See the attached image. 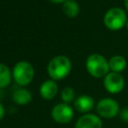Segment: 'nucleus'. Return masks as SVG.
<instances>
[{"label":"nucleus","instance_id":"obj_1","mask_svg":"<svg viewBox=\"0 0 128 128\" xmlns=\"http://www.w3.org/2000/svg\"><path fill=\"white\" fill-rule=\"evenodd\" d=\"M72 70L71 60L64 55L53 57L47 65V73L51 79L58 81L66 78Z\"/></svg>","mask_w":128,"mask_h":128},{"label":"nucleus","instance_id":"obj_2","mask_svg":"<svg viewBox=\"0 0 128 128\" xmlns=\"http://www.w3.org/2000/svg\"><path fill=\"white\" fill-rule=\"evenodd\" d=\"M85 67L87 72L93 78H104L109 72V63L108 60L99 53H92L90 54L85 61Z\"/></svg>","mask_w":128,"mask_h":128},{"label":"nucleus","instance_id":"obj_3","mask_svg":"<svg viewBox=\"0 0 128 128\" xmlns=\"http://www.w3.org/2000/svg\"><path fill=\"white\" fill-rule=\"evenodd\" d=\"M126 10L121 7H112L108 9L103 16V23L110 31H119L125 27L127 22Z\"/></svg>","mask_w":128,"mask_h":128},{"label":"nucleus","instance_id":"obj_4","mask_svg":"<svg viewBox=\"0 0 128 128\" xmlns=\"http://www.w3.org/2000/svg\"><path fill=\"white\" fill-rule=\"evenodd\" d=\"M34 67L33 65L25 60L17 62L12 70L13 80L19 86H27L30 84L34 78Z\"/></svg>","mask_w":128,"mask_h":128},{"label":"nucleus","instance_id":"obj_5","mask_svg":"<svg viewBox=\"0 0 128 128\" xmlns=\"http://www.w3.org/2000/svg\"><path fill=\"white\" fill-rule=\"evenodd\" d=\"M95 108H96L97 115L100 118H104V119L115 118L116 116L119 115V112L121 109L119 103L111 97H104L100 99L96 103Z\"/></svg>","mask_w":128,"mask_h":128},{"label":"nucleus","instance_id":"obj_6","mask_svg":"<svg viewBox=\"0 0 128 128\" xmlns=\"http://www.w3.org/2000/svg\"><path fill=\"white\" fill-rule=\"evenodd\" d=\"M103 85L105 90L110 94H118L124 89L125 79L121 73L110 71L103 78Z\"/></svg>","mask_w":128,"mask_h":128},{"label":"nucleus","instance_id":"obj_7","mask_svg":"<svg viewBox=\"0 0 128 128\" xmlns=\"http://www.w3.org/2000/svg\"><path fill=\"white\" fill-rule=\"evenodd\" d=\"M51 116L53 120L59 124L69 123L74 116L73 108L67 103H59L56 104L51 111Z\"/></svg>","mask_w":128,"mask_h":128},{"label":"nucleus","instance_id":"obj_8","mask_svg":"<svg viewBox=\"0 0 128 128\" xmlns=\"http://www.w3.org/2000/svg\"><path fill=\"white\" fill-rule=\"evenodd\" d=\"M103 123L101 118L93 113H87L78 118L74 128H102Z\"/></svg>","mask_w":128,"mask_h":128},{"label":"nucleus","instance_id":"obj_9","mask_svg":"<svg viewBox=\"0 0 128 128\" xmlns=\"http://www.w3.org/2000/svg\"><path fill=\"white\" fill-rule=\"evenodd\" d=\"M73 103H74V108L78 112L84 113V114L89 113L96 106L94 98L87 94H83V95L76 97V99Z\"/></svg>","mask_w":128,"mask_h":128},{"label":"nucleus","instance_id":"obj_10","mask_svg":"<svg viewBox=\"0 0 128 128\" xmlns=\"http://www.w3.org/2000/svg\"><path fill=\"white\" fill-rule=\"evenodd\" d=\"M58 92V85L56 83L55 80L53 79H49V80H45L39 88V93L41 95V97L45 100H52Z\"/></svg>","mask_w":128,"mask_h":128},{"label":"nucleus","instance_id":"obj_11","mask_svg":"<svg viewBox=\"0 0 128 128\" xmlns=\"http://www.w3.org/2000/svg\"><path fill=\"white\" fill-rule=\"evenodd\" d=\"M108 63L111 72L121 73L127 67V60L122 55H113L112 57L109 58Z\"/></svg>","mask_w":128,"mask_h":128},{"label":"nucleus","instance_id":"obj_12","mask_svg":"<svg viewBox=\"0 0 128 128\" xmlns=\"http://www.w3.org/2000/svg\"><path fill=\"white\" fill-rule=\"evenodd\" d=\"M12 100L18 105H26L31 102L32 94L26 88H19L12 93Z\"/></svg>","mask_w":128,"mask_h":128},{"label":"nucleus","instance_id":"obj_13","mask_svg":"<svg viewBox=\"0 0 128 128\" xmlns=\"http://www.w3.org/2000/svg\"><path fill=\"white\" fill-rule=\"evenodd\" d=\"M62 10L64 14L69 18H75L78 16L80 12V7L77 1L75 0H67L62 4Z\"/></svg>","mask_w":128,"mask_h":128},{"label":"nucleus","instance_id":"obj_14","mask_svg":"<svg viewBox=\"0 0 128 128\" xmlns=\"http://www.w3.org/2000/svg\"><path fill=\"white\" fill-rule=\"evenodd\" d=\"M12 79L13 76L9 67L3 63H0V88L4 89L8 87L11 84Z\"/></svg>","mask_w":128,"mask_h":128},{"label":"nucleus","instance_id":"obj_15","mask_svg":"<svg viewBox=\"0 0 128 128\" xmlns=\"http://www.w3.org/2000/svg\"><path fill=\"white\" fill-rule=\"evenodd\" d=\"M60 97H61V100L63 101V103L70 104V103L74 102L76 99L75 90L72 87H65L61 90Z\"/></svg>","mask_w":128,"mask_h":128},{"label":"nucleus","instance_id":"obj_16","mask_svg":"<svg viewBox=\"0 0 128 128\" xmlns=\"http://www.w3.org/2000/svg\"><path fill=\"white\" fill-rule=\"evenodd\" d=\"M118 116L121 119V121H123L125 123H128V106L121 108Z\"/></svg>","mask_w":128,"mask_h":128},{"label":"nucleus","instance_id":"obj_17","mask_svg":"<svg viewBox=\"0 0 128 128\" xmlns=\"http://www.w3.org/2000/svg\"><path fill=\"white\" fill-rule=\"evenodd\" d=\"M4 115H5V108H4L3 104L0 102V120H1V119H3Z\"/></svg>","mask_w":128,"mask_h":128},{"label":"nucleus","instance_id":"obj_18","mask_svg":"<svg viewBox=\"0 0 128 128\" xmlns=\"http://www.w3.org/2000/svg\"><path fill=\"white\" fill-rule=\"evenodd\" d=\"M49 1H51V2H53V3H57V4H63L65 1H67V0H49Z\"/></svg>","mask_w":128,"mask_h":128},{"label":"nucleus","instance_id":"obj_19","mask_svg":"<svg viewBox=\"0 0 128 128\" xmlns=\"http://www.w3.org/2000/svg\"><path fill=\"white\" fill-rule=\"evenodd\" d=\"M124 7L126 12H128V0H124Z\"/></svg>","mask_w":128,"mask_h":128},{"label":"nucleus","instance_id":"obj_20","mask_svg":"<svg viewBox=\"0 0 128 128\" xmlns=\"http://www.w3.org/2000/svg\"><path fill=\"white\" fill-rule=\"evenodd\" d=\"M125 28L127 29V31H128V19H127V22H126V25H125Z\"/></svg>","mask_w":128,"mask_h":128}]
</instances>
